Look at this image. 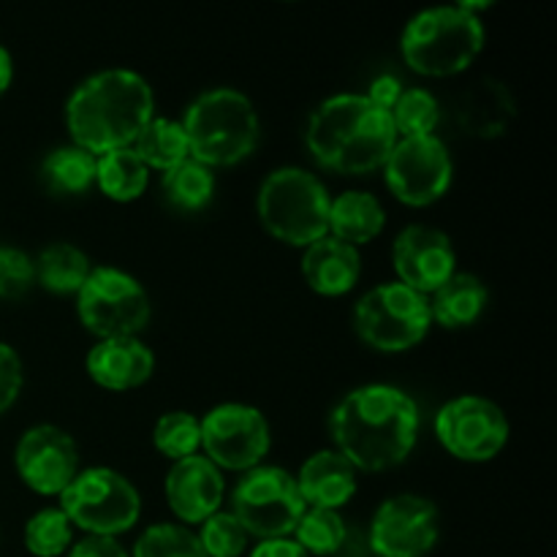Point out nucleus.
Wrapping results in <instances>:
<instances>
[{
    "label": "nucleus",
    "instance_id": "f257e3e1",
    "mask_svg": "<svg viewBox=\"0 0 557 557\" xmlns=\"http://www.w3.org/2000/svg\"><path fill=\"white\" fill-rule=\"evenodd\" d=\"M422 413L400 386L364 384L330 413V435L357 471L381 473L403 466L419 441Z\"/></svg>",
    "mask_w": 557,
    "mask_h": 557
},
{
    "label": "nucleus",
    "instance_id": "f03ea898",
    "mask_svg": "<svg viewBox=\"0 0 557 557\" xmlns=\"http://www.w3.org/2000/svg\"><path fill=\"white\" fill-rule=\"evenodd\" d=\"M156 117L150 82L131 69H103L82 79L65 101L71 145L90 156L123 150Z\"/></svg>",
    "mask_w": 557,
    "mask_h": 557
},
{
    "label": "nucleus",
    "instance_id": "7ed1b4c3",
    "mask_svg": "<svg viewBox=\"0 0 557 557\" xmlns=\"http://www.w3.org/2000/svg\"><path fill=\"white\" fill-rule=\"evenodd\" d=\"M308 152L324 169L341 174H370L384 169L397 131L392 114L359 92H341L313 109L305 128Z\"/></svg>",
    "mask_w": 557,
    "mask_h": 557
},
{
    "label": "nucleus",
    "instance_id": "20e7f679",
    "mask_svg": "<svg viewBox=\"0 0 557 557\" xmlns=\"http://www.w3.org/2000/svg\"><path fill=\"white\" fill-rule=\"evenodd\" d=\"M180 125L188 139L190 158L207 169L245 161L256 150L261 134L253 101L234 87H215L196 96Z\"/></svg>",
    "mask_w": 557,
    "mask_h": 557
},
{
    "label": "nucleus",
    "instance_id": "39448f33",
    "mask_svg": "<svg viewBox=\"0 0 557 557\" xmlns=\"http://www.w3.org/2000/svg\"><path fill=\"white\" fill-rule=\"evenodd\" d=\"M482 49V20L460 3L419 11L408 20L400 38V52L408 69L433 79H446L468 71Z\"/></svg>",
    "mask_w": 557,
    "mask_h": 557
},
{
    "label": "nucleus",
    "instance_id": "423d86ee",
    "mask_svg": "<svg viewBox=\"0 0 557 557\" xmlns=\"http://www.w3.org/2000/svg\"><path fill=\"white\" fill-rule=\"evenodd\" d=\"M330 205L326 185L308 169H275L259 188L261 226L292 248H308L330 234Z\"/></svg>",
    "mask_w": 557,
    "mask_h": 557
},
{
    "label": "nucleus",
    "instance_id": "0eeeda50",
    "mask_svg": "<svg viewBox=\"0 0 557 557\" xmlns=\"http://www.w3.org/2000/svg\"><path fill=\"white\" fill-rule=\"evenodd\" d=\"M60 509L87 536L117 539L139 522V490L114 468H85L60 495Z\"/></svg>",
    "mask_w": 557,
    "mask_h": 557
},
{
    "label": "nucleus",
    "instance_id": "6e6552de",
    "mask_svg": "<svg viewBox=\"0 0 557 557\" xmlns=\"http://www.w3.org/2000/svg\"><path fill=\"white\" fill-rule=\"evenodd\" d=\"M357 335L381 354H403L419 346L433 326L424 294L403 283H381L370 288L354 308Z\"/></svg>",
    "mask_w": 557,
    "mask_h": 557
},
{
    "label": "nucleus",
    "instance_id": "1a4fd4ad",
    "mask_svg": "<svg viewBox=\"0 0 557 557\" xmlns=\"http://www.w3.org/2000/svg\"><path fill=\"white\" fill-rule=\"evenodd\" d=\"M82 326L98 341L139 337L150 324V297L145 286L117 267H92L85 286L76 292Z\"/></svg>",
    "mask_w": 557,
    "mask_h": 557
},
{
    "label": "nucleus",
    "instance_id": "9d476101",
    "mask_svg": "<svg viewBox=\"0 0 557 557\" xmlns=\"http://www.w3.org/2000/svg\"><path fill=\"white\" fill-rule=\"evenodd\" d=\"M308 511L297 479L277 466H259L243 473L232 493V515L245 533L259 542L292 539L294 528Z\"/></svg>",
    "mask_w": 557,
    "mask_h": 557
},
{
    "label": "nucleus",
    "instance_id": "9b49d317",
    "mask_svg": "<svg viewBox=\"0 0 557 557\" xmlns=\"http://www.w3.org/2000/svg\"><path fill=\"white\" fill-rule=\"evenodd\" d=\"M201 449L218 471L248 473L261 466L272 446L264 413L245 403H221L199 419Z\"/></svg>",
    "mask_w": 557,
    "mask_h": 557
},
{
    "label": "nucleus",
    "instance_id": "f8f14e48",
    "mask_svg": "<svg viewBox=\"0 0 557 557\" xmlns=\"http://www.w3.org/2000/svg\"><path fill=\"white\" fill-rule=\"evenodd\" d=\"M509 419L498 403L462 395L435 413V438L462 462H490L509 444Z\"/></svg>",
    "mask_w": 557,
    "mask_h": 557
},
{
    "label": "nucleus",
    "instance_id": "ddd939ff",
    "mask_svg": "<svg viewBox=\"0 0 557 557\" xmlns=\"http://www.w3.org/2000/svg\"><path fill=\"white\" fill-rule=\"evenodd\" d=\"M384 177L392 196L408 207H430L446 196L455 161L449 147L438 136H411L397 139L384 163Z\"/></svg>",
    "mask_w": 557,
    "mask_h": 557
},
{
    "label": "nucleus",
    "instance_id": "4468645a",
    "mask_svg": "<svg viewBox=\"0 0 557 557\" xmlns=\"http://www.w3.org/2000/svg\"><path fill=\"white\" fill-rule=\"evenodd\" d=\"M438 536V509L413 493L392 495L370 520V549L379 557H424L433 553Z\"/></svg>",
    "mask_w": 557,
    "mask_h": 557
},
{
    "label": "nucleus",
    "instance_id": "2eb2a0df",
    "mask_svg": "<svg viewBox=\"0 0 557 557\" xmlns=\"http://www.w3.org/2000/svg\"><path fill=\"white\" fill-rule=\"evenodd\" d=\"M14 466L33 493L60 498L79 473V446L58 424H36L16 441Z\"/></svg>",
    "mask_w": 557,
    "mask_h": 557
},
{
    "label": "nucleus",
    "instance_id": "dca6fc26",
    "mask_svg": "<svg viewBox=\"0 0 557 557\" xmlns=\"http://www.w3.org/2000/svg\"><path fill=\"white\" fill-rule=\"evenodd\" d=\"M397 283L430 297L457 272V253L449 234L435 226L413 223L397 234L392 245Z\"/></svg>",
    "mask_w": 557,
    "mask_h": 557
},
{
    "label": "nucleus",
    "instance_id": "f3484780",
    "mask_svg": "<svg viewBox=\"0 0 557 557\" xmlns=\"http://www.w3.org/2000/svg\"><path fill=\"white\" fill-rule=\"evenodd\" d=\"M226 482L223 473L205 455L172 462L166 473V500L172 515L188 525H201L207 517L221 511Z\"/></svg>",
    "mask_w": 557,
    "mask_h": 557
},
{
    "label": "nucleus",
    "instance_id": "a211bd4d",
    "mask_svg": "<svg viewBox=\"0 0 557 557\" xmlns=\"http://www.w3.org/2000/svg\"><path fill=\"white\" fill-rule=\"evenodd\" d=\"M85 368L101 389L128 392L150 381L156 354L141 337H109L87 351Z\"/></svg>",
    "mask_w": 557,
    "mask_h": 557
},
{
    "label": "nucleus",
    "instance_id": "6ab92c4d",
    "mask_svg": "<svg viewBox=\"0 0 557 557\" xmlns=\"http://www.w3.org/2000/svg\"><path fill=\"white\" fill-rule=\"evenodd\" d=\"M357 473L341 451L324 449L310 455L294 479L308 509L341 511L357 495Z\"/></svg>",
    "mask_w": 557,
    "mask_h": 557
},
{
    "label": "nucleus",
    "instance_id": "aec40b11",
    "mask_svg": "<svg viewBox=\"0 0 557 557\" xmlns=\"http://www.w3.org/2000/svg\"><path fill=\"white\" fill-rule=\"evenodd\" d=\"M302 275L321 297H343L359 283L362 256H359V248L326 234L324 239L305 248Z\"/></svg>",
    "mask_w": 557,
    "mask_h": 557
},
{
    "label": "nucleus",
    "instance_id": "412c9836",
    "mask_svg": "<svg viewBox=\"0 0 557 557\" xmlns=\"http://www.w3.org/2000/svg\"><path fill=\"white\" fill-rule=\"evenodd\" d=\"M433 324L446 326V330H462L482 319L490 305V292L482 277L471 272H455L438 292L428 297Z\"/></svg>",
    "mask_w": 557,
    "mask_h": 557
},
{
    "label": "nucleus",
    "instance_id": "4be33fe9",
    "mask_svg": "<svg viewBox=\"0 0 557 557\" xmlns=\"http://www.w3.org/2000/svg\"><path fill=\"white\" fill-rule=\"evenodd\" d=\"M386 210L379 201V196L368 190H346L330 205V237L341 243L368 245L384 232Z\"/></svg>",
    "mask_w": 557,
    "mask_h": 557
},
{
    "label": "nucleus",
    "instance_id": "5701e85b",
    "mask_svg": "<svg viewBox=\"0 0 557 557\" xmlns=\"http://www.w3.org/2000/svg\"><path fill=\"white\" fill-rule=\"evenodd\" d=\"M147 183H150V169L139 161L131 147L96 158V185L112 201H120V205L136 201L147 190Z\"/></svg>",
    "mask_w": 557,
    "mask_h": 557
},
{
    "label": "nucleus",
    "instance_id": "b1692460",
    "mask_svg": "<svg viewBox=\"0 0 557 557\" xmlns=\"http://www.w3.org/2000/svg\"><path fill=\"white\" fill-rule=\"evenodd\" d=\"M36 281L52 294H76L92 272L85 250L71 243H52L38 253Z\"/></svg>",
    "mask_w": 557,
    "mask_h": 557
},
{
    "label": "nucleus",
    "instance_id": "393cba45",
    "mask_svg": "<svg viewBox=\"0 0 557 557\" xmlns=\"http://www.w3.org/2000/svg\"><path fill=\"white\" fill-rule=\"evenodd\" d=\"M47 188L58 196H82L96 185V156L76 145L54 147L41 163Z\"/></svg>",
    "mask_w": 557,
    "mask_h": 557
},
{
    "label": "nucleus",
    "instance_id": "a878e982",
    "mask_svg": "<svg viewBox=\"0 0 557 557\" xmlns=\"http://www.w3.org/2000/svg\"><path fill=\"white\" fill-rule=\"evenodd\" d=\"M131 150L139 156V161L147 169H158V172H169V169L180 166L190 158L183 125H180V120L166 117H152L136 136Z\"/></svg>",
    "mask_w": 557,
    "mask_h": 557
},
{
    "label": "nucleus",
    "instance_id": "bb28decb",
    "mask_svg": "<svg viewBox=\"0 0 557 557\" xmlns=\"http://www.w3.org/2000/svg\"><path fill=\"white\" fill-rule=\"evenodd\" d=\"M161 188L172 207H177L183 212H199L215 196V174L205 163L188 158L180 166L163 172Z\"/></svg>",
    "mask_w": 557,
    "mask_h": 557
},
{
    "label": "nucleus",
    "instance_id": "cd10ccee",
    "mask_svg": "<svg viewBox=\"0 0 557 557\" xmlns=\"http://www.w3.org/2000/svg\"><path fill=\"white\" fill-rule=\"evenodd\" d=\"M292 536L310 557H330L341 553V547L346 544V522H343L341 511L308 509Z\"/></svg>",
    "mask_w": 557,
    "mask_h": 557
},
{
    "label": "nucleus",
    "instance_id": "c85d7f7f",
    "mask_svg": "<svg viewBox=\"0 0 557 557\" xmlns=\"http://www.w3.org/2000/svg\"><path fill=\"white\" fill-rule=\"evenodd\" d=\"M152 446L166 460L180 462L185 457L199 455L201 449V424L188 411H169L152 428Z\"/></svg>",
    "mask_w": 557,
    "mask_h": 557
},
{
    "label": "nucleus",
    "instance_id": "c756f323",
    "mask_svg": "<svg viewBox=\"0 0 557 557\" xmlns=\"http://www.w3.org/2000/svg\"><path fill=\"white\" fill-rule=\"evenodd\" d=\"M74 544V525L60 506L36 511L25 525V547L36 557H60Z\"/></svg>",
    "mask_w": 557,
    "mask_h": 557
},
{
    "label": "nucleus",
    "instance_id": "7c9ffc66",
    "mask_svg": "<svg viewBox=\"0 0 557 557\" xmlns=\"http://www.w3.org/2000/svg\"><path fill=\"white\" fill-rule=\"evenodd\" d=\"M392 123H395L397 139H411V136H433L441 123V101L424 87L403 90L400 101L392 109Z\"/></svg>",
    "mask_w": 557,
    "mask_h": 557
},
{
    "label": "nucleus",
    "instance_id": "2f4dec72",
    "mask_svg": "<svg viewBox=\"0 0 557 557\" xmlns=\"http://www.w3.org/2000/svg\"><path fill=\"white\" fill-rule=\"evenodd\" d=\"M134 557H207L194 531L177 522L145 528L134 544Z\"/></svg>",
    "mask_w": 557,
    "mask_h": 557
},
{
    "label": "nucleus",
    "instance_id": "473e14b6",
    "mask_svg": "<svg viewBox=\"0 0 557 557\" xmlns=\"http://www.w3.org/2000/svg\"><path fill=\"white\" fill-rule=\"evenodd\" d=\"M196 539H199L207 557H243L250 542V536L232 511H215L212 517H207L199 525Z\"/></svg>",
    "mask_w": 557,
    "mask_h": 557
},
{
    "label": "nucleus",
    "instance_id": "72a5a7b5",
    "mask_svg": "<svg viewBox=\"0 0 557 557\" xmlns=\"http://www.w3.org/2000/svg\"><path fill=\"white\" fill-rule=\"evenodd\" d=\"M36 283V264L30 253L0 245V299H20Z\"/></svg>",
    "mask_w": 557,
    "mask_h": 557
},
{
    "label": "nucleus",
    "instance_id": "f704fd0d",
    "mask_svg": "<svg viewBox=\"0 0 557 557\" xmlns=\"http://www.w3.org/2000/svg\"><path fill=\"white\" fill-rule=\"evenodd\" d=\"M22 384H25V370H22L20 354L9 343L0 341V413L14 406Z\"/></svg>",
    "mask_w": 557,
    "mask_h": 557
},
{
    "label": "nucleus",
    "instance_id": "c9c22d12",
    "mask_svg": "<svg viewBox=\"0 0 557 557\" xmlns=\"http://www.w3.org/2000/svg\"><path fill=\"white\" fill-rule=\"evenodd\" d=\"M69 557H131L117 539L109 536H85L71 544Z\"/></svg>",
    "mask_w": 557,
    "mask_h": 557
},
{
    "label": "nucleus",
    "instance_id": "e433bc0d",
    "mask_svg": "<svg viewBox=\"0 0 557 557\" xmlns=\"http://www.w3.org/2000/svg\"><path fill=\"white\" fill-rule=\"evenodd\" d=\"M400 96H403V82L397 79L395 74H381V76H375L373 85H370L368 96L364 98H368L373 107L384 109V112H392V109H395V103L400 101Z\"/></svg>",
    "mask_w": 557,
    "mask_h": 557
},
{
    "label": "nucleus",
    "instance_id": "4c0bfd02",
    "mask_svg": "<svg viewBox=\"0 0 557 557\" xmlns=\"http://www.w3.org/2000/svg\"><path fill=\"white\" fill-rule=\"evenodd\" d=\"M250 557H310V555L305 553L294 539H270V542L256 544Z\"/></svg>",
    "mask_w": 557,
    "mask_h": 557
},
{
    "label": "nucleus",
    "instance_id": "58836bf2",
    "mask_svg": "<svg viewBox=\"0 0 557 557\" xmlns=\"http://www.w3.org/2000/svg\"><path fill=\"white\" fill-rule=\"evenodd\" d=\"M11 79H14V60H11L9 49L0 44V96L11 87Z\"/></svg>",
    "mask_w": 557,
    "mask_h": 557
}]
</instances>
